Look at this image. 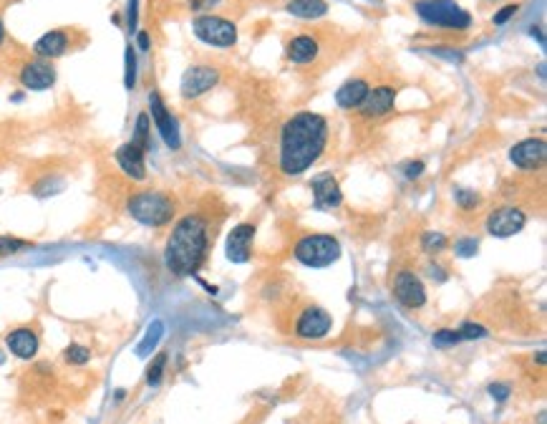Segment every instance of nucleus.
I'll return each mask as SVG.
<instances>
[{"label":"nucleus","mask_w":547,"mask_h":424,"mask_svg":"<svg viewBox=\"0 0 547 424\" xmlns=\"http://www.w3.org/2000/svg\"><path fill=\"white\" fill-rule=\"evenodd\" d=\"M489 394H492L497 402H504V399L509 396V386L507 384H492L489 386Z\"/></svg>","instance_id":"38"},{"label":"nucleus","mask_w":547,"mask_h":424,"mask_svg":"<svg viewBox=\"0 0 547 424\" xmlns=\"http://www.w3.org/2000/svg\"><path fill=\"white\" fill-rule=\"evenodd\" d=\"M3 364H6V354L0 351V366H3Z\"/></svg>","instance_id":"42"},{"label":"nucleus","mask_w":547,"mask_h":424,"mask_svg":"<svg viewBox=\"0 0 547 424\" xmlns=\"http://www.w3.org/2000/svg\"><path fill=\"white\" fill-rule=\"evenodd\" d=\"M525 225H527L525 210H520V207L514 205H504L489 212V218H487V233L494 235V238H512V235L522 233Z\"/></svg>","instance_id":"9"},{"label":"nucleus","mask_w":547,"mask_h":424,"mask_svg":"<svg viewBox=\"0 0 547 424\" xmlns=\"http://www.w3.org/2000/svg\"><path fill=\"white\" fill-rule=\"evenodd\" d=\"M424 169H426V164L421 162V159H416V162L404 164V174H406V177H409V179H419Z\"/></svg>","instance_id":"35"},{"label":"nucleus","mask_w":547,"mask_h":424,"mask_svg":"<svg viewBox=\"0 0 547 424\" xmlns=\"http://www.w3.org/2000/svg\"><path fill=\"white\" fill-rule=\"evenodd\" d=\"M293 255L295 260L308 265V268H328L341 258V243L333 235H305L293 245Z\"/></svg>","instance_id":"5"},{"label":"nucleus","mask_w":547,"mask_h":424,"mask_svg":"<svg viewBox=\"0 0 547 424\" xmlns=\"http://www.w3.org/2000/svg\"><path fill=\"white\" fill-rule=\"evenodd\" d=\"M187 3H189V8H192V11L202 13V11H212V8H215L220 0H187Z\"/></svg>","instance_id":"37"},{"label":"nucleus","mask_w":547,"mask_h":424,"mask_svg":"<svg viewBox=\"0 0 547 424\" xmlns=\"http://www.w3.org/2000/svg\"><path fill=\"white\" fill-rule=\"evenodd\" d=\"M18 78H21V84L31 91H46L55 84V68L51 61L46 58H33V61H28L21 66L18 71Z\"/></svg>","instance_id":"14"},{"label":"nucleus","mask_w":547,"mask_h":424,"mask_svg":"<svg viewBox=\"0 0 547 424\" xmlns=\"http://www.w3.org/2000/svg\"><path fill=\"white\" fill-rule=\"evenodd\" d=\"M166 361H169V356H166V354H156L154 361H152L149 366H147V384H149V386H156L161 379H164Z\"/></svg>","instance_id":"25"},{"label":"nucleus","mask_w":547,"mask_h":424,"mask_svg":"<svg viewBox=\"0 0 547 424\" xmlns=\"http://www.w3.org/2000/svg\"><path fill=\"white\" fill-rule=\"evenodd\" d=\"M6 43V26H3V18H0V46Z\"/></svg>","instance_id":"40"},{"label":"nucleus","mask_w":547,"mask_h":424,"mask_svg":"<svg viewBox=\"0 0 547 424\" xmlns=\"http://www.w3.org/2000/svg\"><path fill=\"white\" fill-rule=\"evenodd\" d=\"M137 18H139V0H129V11H127L129 31H137Z\"/></svg>","instance_id":"36"},{"label":"nucleus","mask_w":547,"mask_h":424,"mask_svg":"<svg viewBox=\"0 0 547 424\" xmlns=\"http://www.w3.org/2000/svg\"><path fill=\"white\" fill-rule=\"evenodd\" d=\"M149 112H152V119L156 124V132L161 134L164 144L169 149H179L182 147V137H179V124L177 119L171 117V112L166 109V104L161 101V96L156 91L149 94Z\"/></svg>","instance_id":"10"},{"label":"nucleus","mask_w":547,"mask_h":424,"mask_svg":"<svg viewBox=\"0 0 547 424\" xmlns=\"http://www.w3.org/2000/svg\"><path fill=\"white\" fill-rule=\"evenodd\" d=\"M132 142L137 147H142L144 152L149 149V114L147 112H142L137 117V127H134V137H132Z\"/></svg>","instance_id":"24"},{"label":"nucleus","mask_w":547,"mask_h":424,"mask_svg":"<svg viewBox=\"0 0 547 424\" xmlns=\"http://www.w3.org/2000/svg\"><path fill=\"white\" fill-rule=\"evenodd\" d=\"M63 356H66V361L73 364V366H83V364L91 361V351L86 346H81V344H71Z\"/></svg>","instance_id":"27"},{"label":"nucleus","mask_w":547,"mask_h":424,"mask_svg":"<svg viewBox=\"0 0 547 424\" xmlns=\"http://www.w3.org/2000/svg\"><path fill=\"white\" fill-rule=\"evenodd\" d=\"M220 84V71L215 66H207V63H197V66H189L182 76V99L192 101L205 96L207 91H212L215 86Z\"/></svg>","instance_id":"8"},{"label":"nucleus","mask_w":547,"mask_h":424,"mask_svg":"<svg viewBox=\"0 0 547 424\" xmlns=\"http://www.w3.org/2000/svg\"><path fill=\"white\" fill-rule=\"evenodd\" d=\"M368 89L371 86L366 78H351V81H346V84L336 91V104L341 106V109H359V106L363 104Z\"/></svg>","instance_id":"21"},{"label":"nucleus","mask_w":547,"mask_h":424,"mask_svg":"<svg viewBox=\"0 0 547 424\" xmlns=\"http://www.w3.org/2000/svg\"><path fill=\"white\" fill-rule=\"evenodd\" d=\"M421 248H424V253H442L444 248H447V235L444 233H424V238H421Z\"/></svg>","instance_id":"26"},{"label":"nucleus","mask_w":547,"mask_h":424,"mask_svg":"<svg viewBox=\"0 0 547 424\" xmlns=\"http://www.w3.org/2000/svg\"><path fill=\"white\" fill-rule=\"evenodd\" d=\"M210 250V220L199 212H189L171 228L164 245V263L174 275H194Z\"/></svg>","instance_id":"2"},{"label":"nucleus","mask_w":547,"mask_h":424,"mask_svg":"<svg viewBox=\"0 0 547 424\" xmlns=\"http://www.w3.org/2000/svg\"><path fill=\"white\" fill-rule=\"evenodd\" d=\"M487 336V329L479 324H464L459 329V339L462 341H474V339H484Z\"/></svg>","instance_id":"31"},{"label":"nucleus","mask_w":547,"mask_h":424,"mask_svg":"<svg viewBox=\"0 0 547 424\" xmlns=\"http://www.w3.org/2000/svg\"><path fill=\"white\" fill-rule=\"evenodd\" d=\"M124 84H127V89H134V84H137V53H134L132 46L127 48V76H124Z\"/></svg>","instance_id":"29"},{"label":"nucleus","mask_w":547,"mask_h":424,"mask_svg":"<svg viewBox=\"0 0 547 424\" xmlns=\"http://www.w3.org/2000/svg\"><path fill=\"white\" fill-rule=\"evenodd\" d=\"M127 212L137 220L139 225L147 228H164L174 220L177 205L171 200V195L161 190H142L134 192L127 200Z\"/></svg>","instance_id":"3"},{"label":"nucleus","mask_w":547,"mask_h":424,"mask_svg":"<svg viewBox=\"0 0 547 424\" xmlns=\"http://www.w3.org/2000/svg\"><path fill=\"white\" fill-rule=\"evenodd\" d=\"M393 296L404 308H421L426 303V288L414 270H398L393 278Z\"/></svg>","instance_id":"11"},{"label":"nucleus","mask_w":547,"mask_h":424,"mask_svg":"<svg viewBox=\"0 0 547 424\" xmlns=\"http://www.w3.org/2000/svg\"><path fill=\"white\" fill-rule=\"evenodd\" d=\"M117 164L122 167V172L127 177H132L134 182L147 179V162H144V149L137 147L134 142H127L117 149Z\"/></svg>","instance_id":"18"},{"label":"nucleus","mask_w":547,"mask_h":424,"mask_svg":"<svg viewBox=\"0 0 547 424\" xmlns=\"http://www.w3.org/2000/svg\"><path fill=\"white\" fill-rule=\"evenodd\" d=\"M253 240H255V225L240 223L238 228L230 230L227 235V260L230 263H248L253 255Z\"/></svg>","instance_id":"16"},{"label":"nucleus","mask_w":547,"mask_h":424,"mask_svg":"<svg viewBox=\"0 0 547 424\" xmlns=\"http://www.w3.org/2000/svg\"><path fill=\"white\" fill-rule=\"evenodd\" d=\"M545 154H547V147H545V139H522L509 149V159H512L514 167L520 169H540L542 162H545Z\"/></svg>","instance_id":"15"},{"label":"nucleus","mask_w":547,"mask_h":424,"mask_svg":"<svg viewBox=\"0 0 547 424\" xmlns=\"http://www.w3.org/2000/svg\"><path fill=\"white\" fill-rule=\"evenodd\" d=\"M287 13L303 21H315L328 13L326 0H287Z\"/></svg>","instance_id":"22"},{"label":"nucleus","mask_w":547,"mask_h":424,"mask_svg":"<svg viewBox=\"0 0 547 424\" xmlns=\"http://www.w3.org/2000/svg\"><path fill=\"white\" fill-rule=\"evenodd\" d=\"M416 16L429 26L449 31H467L472 26V16L454 0H416Z\"/></svg>","instance_id":"4"},{"label":"nucleus","mask_w":547,"mask_h":424,"mask_svg":"<svg viewBox=\"0 0 547 424\" xmlns=\"http://www.w3.org/2000/svg\"><path fill=\"white\" fill-rule=\"evenodd\" d=\"M161 336H164V324H161L159 318L156 321H152L149 329H147V334H144V339L139 341V346H137V356H149L152 351L156 349V344L161 341Z\"/></svg>","instance_id":"23"},{"label":"nucleus","mask_w":547,"mask_h":424,"mask_svg":"<svg viewBox=\"0 0 547 424\" xmlns=\"http://www.w3.org/2000/svg\"><path fill=\"white\" fill-rule=\"evenodd\" d=\"M454 200H457V205L462 207V210H474V207L482 202V197H479V192H472V190H457V195H454Z\"/></svg>","instance_id":"28"},{"label":"nucleus","mask_w":547,"mask_h":424,"mask_svg":"<svg viewBox=\"0 0 547 424\" xmlns=\"http://www.w3.org/2000/svg\"><path fill=\"white\" fill-rule=\"evenodd\" d=\"M137 43H139V48L142 51H149V33H147V31H139Z\"/></svg>","instance_id":"39"},{"label":"nucleus","mask_w":547,"mask_h":424,"mask_svg":"<svg viewBox=\"0 0 547 424\" xmlns=\"http://www.w3.org/2000/svg\"><path fill=\"white\" fill-rule=\"evenodd\" d=\"M6 344L13 356L18 359H33L36 354H38V336H36L33 329H28V326L13 329L11 334L6 336Z\"/></svg>","instance_id":"19"},{"label":"nucleus","mask_w":547,"mask_h":424,"mask_svg":"<svg viewBox=\"0 0 547 424\" xmlns=\"http://www.w3.org/2000/svg\"><path fill=\"white\" fill-rule=\"evenodd\" d=\"M318 51H321V46L313 36H295V38L287 41L285 56L293 63H310L318 58Z\"/></svg>","instance_id":"20"},{"label":"nucleus","mask_w":547,"mask_h":424,"mask_svg":"<svg viewBox=\"0 0 547 424\" xmlns=\"http://www.w3.org/2000/svg\"><path fill=\"white\" fill-rule=\"evenodd\" d=\"M333 329V318L326 308L321 306H305L298 313V321H295V336L305 341H321L331 334Z\"/></svg>","instance_id":"7"},{"label":"nucleus","mask_w":547,"mask_h":424,"mask_svg":"<svg viewBox=\"0 0 547 424\" xmlns=\"http://www.w3.org/2000/svg\"><path fill=\"white\" fill-rule=\"evenodd\" d=\"M23 248H31V243L18 240V238H0V258L13 255V253L23 250Z\"/></svg>","instance_id":"30"},{"label":"nucleus","mask_w":547,"mask_h":424,"mask_svg":"<svg viewBox=\"0 0 547 424\" xmlns=\"http://www.w3.org/2000/svg\"><path fill=\"white\" fill-rule=\"evenodd\" d=\"M310 190H313V207L321 212H331L338 210L343 205V192L338 179L331 172H323L310 182Z\"/></svg>","instance_id":"12"},{"label":"nucleus","mask_w":547,"mask_h":424,"mask_svg":"<svg viewBox=\"0 0 547 424\" xmlns=\"http://www.w3.org/2000/svg\"><path fill=\"white\" fill-rule=\"evenodd\" d=\"M328 137H331V127L321 114L300 112L290 117L280 129L277 169L285 177H298L308 172L326 152Z\"/></svg>","instance_id":"1"},{"label":"nucleus","mask_w":547,"mask_h":424,"mask_svg":"<svg viewBox=\"0 0 547 424\" xmlns=\"http://www.w3.org/2000/svg\"><path fill=\"white\" fill-rule=\"evenodd\" d=\"M192 31L202 43L217 46V48H230V46L238 43L235 23L220 16H197L192 21Z\"/></svg>","instance_id":"6"},{"label":"nucleus","mask_w":547,"mask_h":424,"mask_svg":"<svg viewBox=\"0 0 547 424\" xmlns=\"http://www.w3.org/2000/svg\"><path fill=\"white\" fill-rule=\"evenodd\" d=\"M459 331H454V329H442V331H437L434 334V344L437 346H454V344H459Z\"/></svg>","instance_id":"32"},{"label":"nucleus","mask_w":547,"mask_h":424,"mask_svg":"<svg viewBox=\"0 0 547 424\" xmlns=\"http://www.w3.org/2000/svg\"><path fill=\"white\" fill-rule=\"evenodd\" d=\"M68 48H71V33H68L66 28H53V31H48V33H43V36H41V38L33 43V53H36L38 58H46V61L63 56V53H66Z\"/></svg>","instance_id":"17"},{"label":"nucleus","mask_w":547,"mask_h":424,"mask_svg":"<svg viewBox=\"0 0 547 424\" xmlns=\"http://www.w3.org/2000/svg\"><path fill=\"white\" fill-rule=\"evenodd\" d=\"M477 240L474 238H464V240H459L457 245H454V250H457V255L459 258H472L477 253Z\"/></svg>","instance_id":"33"},{"label":"nucleus","mask_w":547,"mask_h":424,"mask_svg":"<svg viewBox=\"0 0 547 424\" xmlns=\"http://www.w3.org/2000/svg\"><path fill=\"white\" fill-rule=\"evenodd\" d=\"M396 94L398 91L393 86L383 84V86H373L366 94L363 104L359 106V114L363 119H381L386 114L393 112V104H396Z\"/></svg>","instance_id":"13"},{"label":"nucleus","mask_w":547,"mask_h":424,"mask_svg":"<svg viewBox=\"0 0 547 424\" xmlns=\"http://www.w3.org/2000/svg\"><path fill=\"white\" fill-rule=\"evenodd\" d=\"M517 11H520V6H517V3H514V6H504L502 11H499L497 16L492 18V21H494V26H502V23H507L509 18H512V16H514V13H517Z\"/></svg>","instance_id":"34"},{"label":"nucleus","mask_w":547,"mask_h":424,"mask_svg":"<svg viewBox=\"0 0 547 424\" xmlns=\"http://www.w3.org/2000/svg\"><path fill=\"white\" fill-rule=\"evenodd\" d=\"M532 36H537V41H540V46H545V38H542L540 28H532Z\"/></svg>","instance_id":"41"}]
</instances>
